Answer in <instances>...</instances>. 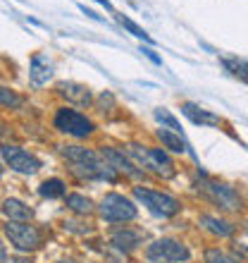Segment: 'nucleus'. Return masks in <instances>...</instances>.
Returning <instances> with one entry per match:
<instances>
[{
  "mask_svg": "<svg viewBox=\"0 0 248 263\" xmlns=\"http://www.w3.org/2000/svg\"><path fill=\"white\" fill-rule=\"evenodd\" d=\"M143 237L146 232L143 230H138V228H129V225H124V228L115 230L112 232V247L119 251H124V254H129V251L138 249V244L143 242Z\"/></svg>",
  "mask_w": 248,
  "mask_h": 263,
  "instance_id": "obj_9",
  "label": "nucleus"
},
{
  "mask_svg": "<svg viewBox=\"0 0 248 263\" xmlns=\"http://www.w3.org/2000/svg\"><path fill=\"white\" fill-rule=\"evenodd\" d=\"M79 10H81V12L86 14V17H91V20H98V22H103V17H100V14H96V12H93V10H89V7L79 5Z\"/></svg>",
  "mask_w": 248,
  "mask_h": 263,
  "instance_id": "obj_25",
  "label": "nucleus"
},
{
  "mask_svg": "<svg viewBox=\"0 0 248 263\" xmlns=\"http://www.w3.org/2000/svg\"><path fill=\"white\" fill-rule=\"evenodd\" d=\"M134 196L158 218H174L181 211V201L174 199L172 194H165V192H155V189L148 187H134Z\"/></svg>",
  "mask_w": 248,
  "mask_h": 263,
  "instance_id": "obj_2",
  "label": "nucleus"
},
{
  "mask_svg": "<svg viewBox=\"0 0 248 263\" xmlns=\"http://www.w3.org/2000/svg\"><path fill=\"white\" fill-rule=\"evenodd\" d=\"M7 261V251H5V244L0 242V263H5Z\"/></svg>",
  "mask_w": 248,
  "mask_h": 263,
  "instance_id": "obj_26",
  "label": "nucleus"
},
{
  "mask_svg": "<svg viewBox=\"0 0 248 263\" xmlns=\"http://www.w3.org/2000/svg\"><path fill=\"white\" fill-rule=\"evenodd\" d=\"M181 112H184L186 118L191 120L193 125H210V127H217V125H220V118H217L215 112L205 110V108H200V105L191 103V101L181 103Z\"/></svg>",
  "mask_w": 248,
  "mask_h": 263,
  "instance_id": "obj_13",
  "label": "nucleus"
},
{
  "mask_svg": "<svg viewBox=\"0 0 248 263\" xmlns=\"http://www.w3.org/2000/svg\"><path fill=\"white\" fill-rule=\"evenodd\" d=\"M98 213L105 222H129L136 220L138 208L136 203L124 194H105L100 206H98Z\"/></svg>",
  "mask_w": 248,
  "mask_h": 263,
  "instance_id": "obj_4",
  "label": "nucleus"
},
{
  "mask_svg": "<svg viewBox=\"0 0 248 263\" xmlns=\"http://www.w3.org/2000/svg\"><path fill=\"white\" fill-rule=\"evenodd\" d=\"M100 156H103L108 163H110L117 173H124L129 175V177H141L143 175V170L141 167H136L134 163H131L127 156H124V151H119V148H112V146H103V151H100Z\"/></svg>",
  "mask_w": 248,
  "mask_h": 263,
  "instance_id": "obj_10",
  "label": "nucleus"
},
{
  "mask_svg": "<svg viewBox=\"0 0 248 263\" xmlns=\"http://www.w3.org/2000/svg\"><path fill=\"white\" fill-rule=\"evenodd\" d=\"M65 203H67V208L72 211V213H79V215L93 213V201H91L89 196H84V194H69Z\"/></svg>",
  "mask_w": 248,
  "mask_h": 263,
  "instance_id": "obj_18",
  "label": "nucleus"
},
{
  "mask_svg": "<svg viewBox=\"0 0 248 263\" xmlns=\"http://www.w3.org/2000/svg\"><path fill=\"white\" fill-rule=\"evenodd\" d=\"M117 22H119V24H122L124 29H127V31H129L131 36H136V39H143V41L153 43L151 34H148V31H146V29H141V27H138L136 22H131L129 17H124V14H117Z\"/></svg>",
  "mask_w": 248,
  "mask_h": 263,
  "instance_id": "obj_20",
  "label": "nucleus"
},
{
  "mask_svg": "<svg viewBox=\"0 0 248 263\" xmlns=\"http://www.w3.org/2000/svg\"><path fill=\"white\" fill-rule=\"evenodd\" d=\"M65 192H67V184L60 177H50V180L41 182V187H38V194L43 199H60V196H65Z\"/></svg>",
  "mask_w": 248,
  "mask_h": 263,
  "instance_id": "obj_17",
  "label": "nucleus"
},
{
  "mask_svg": "<svg viewBox=\"0 0 248 263\" xmlns=\"http://www.w3.org/2000/svg\"><path fill=\"white\" fill-rule=\"evenodd\" d=\"M96 3H100V5H103L105 10H110V12H112V10H115V7H112V3H110V0H96Z\"/></svg>",
  "mask_w": 248,
  "mask_h": 263,
  "instance_id": "obj_27",
  "label": "nucleus"
},
{
  "mask_svg": "<svg viewBox=\"0 0 248 263\" xmlns=\"http://www.w3.org/2000/svg\"><path fill=\"white\" fill-rule=\"evenodd\" d=\"M57 263H74V261H57Z\"/></svg>",
  "mask_w": 248,
  "mask_h": 263,
  "instance_id": "obj_29",
  "label": "nucleus"
},
{
  "mask_svg": "<svg viewBox=\"0 0 248 263\" xmlns=\"http://www.w3.org/2000/svg\"><path fill=\"white\" fill-rule=\"evenodd\" d=\"M60 151L65 156V160L72 165V173L76 177H81V180H108V182L117 180V170L93 148H86V146L79 144H67L60 146Z\"/></svg>",
  "mask_w": 248,
  "mask_h": 263,
  "instance_id": "obj_1",
  "label": "nucleus"
},
{
  "mask_svg": "<svg viewBox=\"0 0 248 263\" xmlns=\"http://www.w3.org/2000/svg\"><path fill=\"white\" fill-rule=\"evenodd\" d=\"M14 263H27V261H22V258H17V261H14Z\"/></svg>",
  "mask_w": 248,
  "mask_h": 263,
  "instance_id": "obj_28",
  "label": "nucleus"
},
{
  "mask_svg": "<svg viewBox=\"0 0 248 263\" xmlns=\"http://www.w3.org/2000/svg\"><path fill=\"white\" fill-rule=\"evenodd\" d=\"M205 263H241V261L232 258L229 254H224L222 249H208L205 251Z\"/></svg>",
  "mask_w": 248,
  "mask_h": 263,
  "instance_id": "obj_22",
  "label": "nucleus"
},
{
  "mask_svg": "<svg viewBox=\"0 0 248 263\" xmlns=\"http://www.w3.org/2000/svg\"><path fill=\"white\" fill-rule=\"evenodd\" d=\"M5 235H7V239H10V244L19 251H34V249H38V244H41V232H38L34 225H29V222L7 220Z\"/></svg>",
  "mask_w": 248,
  "mask_h": 263,
  "instance_id": "obj_7",
  "label": "nucleus"
},
{
  "mask_svg": "<svg viewBox=\"0 0 248 263\" xmlns=\"http://www.w3.org/2000/svg\"><path fill=\"white\" fill-rule=\"evenodd\" d=\"M53 77V65L48 63V58L41 55V53H36L31 58V67H29V79L34 86H43V84H48V79Z\"/></svg>",
  "mask_w": 248,
  "mask_h": 263,
  "instance_id": "obj_11",
  "label": "nucleus"
},
{
  "mask_svg": "<svg viewBox=\"0 0 248 263\" xmlns=\"http://www.w3.org/2000/svg\"><path fill=\"white\" fill-rule=\"evenodd\" d=\"M143 53H146V58H148V60H153V63H155V65H162V58H160V55H155V50H151V48H143Z\"/></svg>",
  "mask_w": 248,
  "mask_h": 263,
  "instance_id": "obj_24",
  "label": "nucleus"
},
{
  "mask_svg": "<svg viewBox=\"0 0 248 263\" xmlns=\"http://www.w3.org/2000/svg\"><path fill=\"white\" fill-rule=\"evenodd\" d=\"M0 177H3V165H0Z\"/></svg>",
  "mask_w": 248,
  "mask_h": 263,
  "instance_id": "obj_30",
  "label": "nucleus"
},
{
  "mask_svg": "<svg viewBox=\"0 0 248 263\" xmlns=\"http://www.w3.org/2000/svg\"><path fill=\"white\" fill-rule=\"evenodd\" d=\"M153 115H155V120H158L165 129H172V132H177V134H181L179 122H177V118H174L167 108H155V110H153Z\"/></svg>",
  "mask_w": 248,
  "mask_h": 263,
  "instance_id": "obj_19",
  "label": "nucleus"
},
{
  "mask_svg": "<svg viewBox=\"0 0 248 263\" xmlns=\"http://www.w3.org/2000/svg\"><path fill=\"white\" fill-rule=\"evenodd\" d=\"M57 91L60 96H65L67 101L76 105H89L91 103V89L84 86V84H76V82H60L57 84Z\"/></svg>",
  "mask_w": 248,
  "mask_h": 263,
  "instance_id": "obj_12",
  "label": "nucleus"
},
{
  "mask_svg": "<svg viewBox=\"0 0 248 263\" xmlns=\"http://www.w3.org/2000/svg\"><path fill=\"white\" fill-rule=\"evenodd\" d=\"M3 213L12 222H29L34 218V211L19 199H5L3 201Z\"/></svg>",
  "mask_w": 248,
  "mask_h": 263,
  "instance_id": "obj_14",
  "label": "nucleus"
},
{
  "mask_svg": "<svg viewBox=\"0 0 248 263\" xmlns=\"http://www.w3.org/2000/svg\"><path fill=\"white\" fill-rule=\"evenodd\" d=\"M222 65L232 72V74L241 77V79H248V60H239V58H224Z\"/></svg>",
  "mask_w": 248,
  "mask_h": 263,
  "instance_id": "obj_21",
  "label": "nucleus"
},
{
  "mask_svg": "<svg viewBox=\"0 0 248 263\" xmlns=\"http://www.w3.org/2000/svg\"><path fill=\"white\" fill-rule=\"evenodd\" d=\"M200 189H203V194L213 201L215 206H220L222 211H227V213L241 211V196H239V192H236L234 187L224 184V182L205 180L200 184Z\"/></svg>",
  "mask_w": 248,
  "mask_h": 263,
  "instance_id": "obj_6",
  "label": "nucleus"
},
{
  "mask_svg": "<svg viewBox=\"0 0 248 263\" xmlns=\"http://www.w3.org/2000/svg\"><path fill=\"white\" fill-rule=\"evenodd\" d=\"M198 222L203 225V228L208 230V232H213V235L217 237H229L232 232H234V225L232 222H227L224 218H217V215H200Z\"/></svg>",
  "mask_w": 248,
  "mask_h": 263,
  "instance_id": "obj_15",
  "label": "nucleus"
},
{
  "mask_svg": "<svg viewBox=\"0 0 248 263\" xmlns=\"http://www.w3.org/2000/svg\"><path fill=\"white\" fill-rule=\"evenodd\" d=\"M0 153H3L5 163L12 167L14 173L34 175V173H38V167H41V160L36 158L34 153H29V151H24V148H19V146L3 144V146H0Z\"/></svg>",
  "mask_w": 248,
  "mask_h": 263,
  "instance_id": "obj_8",
  "label": "nucleus"
},
{
  "mask_svg": "<svg viewBox=\"0 0 248 263\" xmlns=\"http://www.w3.org/2000/svg\"><path fill=\"white\" fill-rule=\"evenodd\" d=\"M0 105H7V108H19L22 105V98L14 93V91L0 86Z\"/></svg>",
  "mask_w": 248,
  "mask_h": 263,
  "instance_id": "obj_23",
  "label": "nucleus"
},
{
  "mask_svg": "<svg viewBox=\"0 0 248 263\" xmlns=\"http://www.w3.org/2000/svg\"><path fill=\"white\" fill-rule=\"evenodd\" d=\"M158 139L162 141V146H165L167 151H172V153L189 151V144L181 139V134H177V132H172V129H165V127L158 129Z\"/></svg>",
  "mask_w": 248,
  "mask_h": 263,
  "instance_id": "obj_16",
  "label": "nucleus"
},
{
  "mask_svg": "<svg viewBox=\"0 0 248 263\" xmlns=\"http://www.w3.org/2000/svg\"><path fill=\"white\" fill-rule=\"evenodd\" d=\"M53 125H55L57 132L69 134V137H74V139H86L96 129V125L86 115H81L79 110H72V108H60L55 112V118H53Z\"/></svg>",
  "mask_w": 248,
  "mask_h": 263,
  "instance_id": "obj_5",
  "label": "nucleus"
},
{
  "mask_svg": "<svg viewBox=\"0 0 248 263\" xmlns=\"http://www.w3.org/2000/svg\"><path fill=\"white\" fill-rule=\"evenodd\" d=\"M146 258H148V263H184L191 258V251L179 239L162 237L146 249Z\"/></svg>",
  "mask_w": 248,
  "mask_h": 263,
  "instance_id": "obj_3",
  "label": "nucleus"
}]
</instances>
